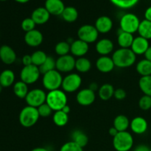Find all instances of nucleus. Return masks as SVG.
<instances>
[{
    "label": "nucleus",
    "mask_w": 151,
    "mask_h": 151,
    "mask_svg": "<svg viewBox=\"0 0 151 151\" xmlns=\"http://www.w3.org/2000/svg\"><path fill=\"white\" fill-rule=\"evenodd\" d=\"M139 0H110L116 7L121 9H130L137 4Z\"/></svg>",
    "instance_id": "4c0bfd02"
},
{
    "label": "nucleus",
    "mask_w": 151,
    "mask_h": 151,
    "mask_svg": "<svg viewBox=\"0 0 151 151\" xmlns=\"http://www.w3.org/2000/svg\"><path fill=\"white\" fill-rule=\"evenodd\" d=\"M150 151H151V148H150Z\"/></svg>",
    "instance_id": "4d7b16f0"
},
{
    "label": "nucleus",
    "mask_w": 151,
    "mask_h": 151,
    "mask_svg": "<svg viewBox=\"0 0 151 151\" xmlns=\"http://www.w3.org/2000/svg\"><path fill=\"white\" fill-rule=\"evenodd\" d=\"M14 1L18 3H20V4H25V3L29 2L30 0H14Z\"/></svg>",
    "instance_id": "864d4df0"
},
{
    "label": "nucleus",
    "mask_w": 151,
    "mask_h": 151,
    "mask_svg": "<svg viewBox=\"0 0 151 151\" xmlns=\"http://www.w3.org/2000/svg\"><path fill=\"white\" fill-rule=\"evenodd\" d=\"M35 26H36V24H35V23L31 17L24 19L22 22V24H21V27H22V30L24 31L25 32H29V31L35 29Z\"/></svg>",
    "instance_id": "58836bf2"
},
{
    "label": "nucleus",
    "mask_w": 151,
    "mask_h": 151,
    "mask_svg": "<svg viewBox=\"0 0 151 151\" xmlns=\"http://www.w3.org/2000/svg\"><path fill=\"white\" fill-rule=\"evenodd\" d=\"M148 123L147 120L142 116H136L130 123V128L136 134L141 135L147 131Z\"/></svg>",
    "instance_id": "6ab92c4d"
},
{
    "label": "nucleus",
    "mask_w": 151,
    "mask_h": 151,
    "mask_svg": "<svg viewBox=\"0 0 151 151\" xmlns=\"http://www.w3.org/2000/svg\"><path fill=\"white\" fill-rule=\"evenodd\" d=\"M70 45V52L72 53V55L77 57L78 58L84 57V55L87 54L88 50H89L88 44L80 39L74 40L71 43Z\"/></svg>",
    "instance_id": "4468645a"
},
{
    "label": "nucleus",
    "mask_w": 151,
    "mask_h": 151,
    "mask_svg": "<svg viewBox=\"0 0 151 151\" xmlns=\"http://www.w3.org/2000/svg\"><path fill=\"white\" fill-rule=\"evenodd\" d=\"M31 151H49L46 147H35V148H33Z\"/></svg>",
    "instance_id": "603ef678"
},
{
    "label": "nucleus",
    "mask_w": 151,
    "mask_h": 151,
    "mask_svg": "<svg viewBox=\"0 0 151 151\" xmlns=\"http://www.w3.org/2000/svg\"><path fill=\"white\" fill-rule=\"evenodd\" d=\"M0 1H7V0H0Z\"/></svg>",
    "instance_id": "6e6d98bb"
},
{
    "label": "nucleus",
    "mask_w": 151,
    "mask_h": 151,
    "mask_svg": "<svg viewBox=\"0 0 151 151\" xmlns=\"http://www.w3.org/2000/svg\"><path fill=\"white\" fill-rule=\"evenodd\" d=\"M145 19L149 21V22H151V6L147 7V9L145 11Z\"/></svg>",
    "instance_id": "49530a36"
},
{
    "label": "nucleus",
    "mask_w": 151,
    "mask_h": 151,
    "mask_svg": "<svg viewBox=\"0 0 151 151\" xmlns=\"http://www.w3.org/2000/svg\"><path fill=\"white\" fill-rule=\"evenodd\" d=\"M114 88L110 83H105L102 85L98 89V95L103 101H107L114 97Z\"/></svg>",
    "instance_id": "a878e982"
},
{
    "label": "nucleus",
    "mask_w": 151,
    "mask_h": 151,
    "mask_svg": "<svg viewBox=\"0 0 151 151\" xmlns=\"http://www.w3.org/2000/svg\"><path fill=\"white\" fill-rule=\"evenodd\" d=\"M38 68H39L41 75H44L50 71L56 69V60H55L51 56H48L44 63Z\"/></svg>",
    "instance_id": "f704fd0d"
},
{
    "label": "nucleus",
    "mask_w": 151,
    "mask_h": 151,
    "mask_svg": "<svg viewBox=\"0 0 151 151\" xmlns=\"http://www.w3.org/2000/svg\"><path fill=\"white\" fill-rule=\"evenodd\" d=\"M116 67L128 68L132 66L137 60V55L131 49L119 48L113 52L111 57Z\"/></svg>",
    "instance_id": "f257e3e1"
},
{
    "label": "nucleus",
    "mask_w": 151,
    "mask_h": 151,
    "mask_svg": "<svg viewBox=\"0 0 151 151\" xmlns=\"http://www.w3.org/2000/svg\"><path fill=\"white\" fill-rule=\"evenodd\" d=\"M88 88H90V89L92 90L93 91H94V92H95V91H97V90L99 89V87H98V85H97V83L93 82L90 84Z\"/></svg>",
    "instance_id": "8fccbe9b"
},
{
    "label": "nucleus",
    "mask_w": 151,
    "mask_h": 151,
    "mask_svg": "<svg viewBox=\"0 0 151 151\" xmlns=\"http://www.w3.org/2000/svg\"><path fill=\"white\" fill-rule=\"evenodd\" d=\"M22 63H23L24 66L32 65V56H31V55H24L22 59Z\"/></svg>",
    "instance_id": "c03bdc74"
},
{
    "label": "nucleus",
    "mask_w": 151,
    "mask_h": 151,
    "mask_svg": "<svg viewBox=\"0 0 151 151\" xmlns=\"http://www.w3.org/2000/svg\"><path fill=\"white\" fill-rule=\"evenodd\" d=\"M62 111H63V112H65L66 114H69L70 113V111H71V108L69 107V106L66 105V106H65L63 108Z\"/></svg>",
    "instance_id": "3c124183"
},
{
    "label": "nucleus",
    "mask_w": 151,
    "mask_h": 151,
    "mask_svg": "<svg viewBox=\"0 0 151 151\" xmlns=\"http://www.w3.org/2000/svg\"><path fill=\"white\" fill-rule=\"evenodd\" d=\"M39 118L40 116L37 108L27 106L20 111L19 120L23 127L30 128L37 123Z\"/></svg>",
    "instance_id": "7ed1b4c3"
},
{
    "label": "nucleus",
    "mask_w": 151,
    "mask_h": 151,
    "mask_svg": "<svg viewBox=\"0 0 151 151\" xmlns=\"http://www.w3.org/2000/svg\"><path fill=\"white\" fill-rule=\"evenodd\" d=\"M52 120L55 125L58 127H63L69 122V114L62 110L55 111L52 116Z\"/></svg>",
    "instance_id": "2f4dec72"
},
{
    "label": "nucleus",
    "mask_w": 151,
    "mask_h": 151,
    "mask_svg": "<svg viewBox=\"0 0 151 151\" xmlns=\"http://www.w3.org/2000/svg\"><path fill=\"white\" fill-rule=\"evenodd\" d=\"M50 13L44 7H39L35 8L31 14V18L35 24L42 25L47 23L50 18Z\"/></svg>",
    "instance_id": "aec40b11"
},
{
    "label": "nucleus",
    "mask_w": 151,
    "mask_h": 151,
    "mask_svg": "<svg viewBox=\"0 0 151 151\" xmlns=\"http://www.w3.org/2000/svg\"><path fill=\"white\" fill-rule=\"evenodd\" d=\"M67 100L66 92L59 88L47 93L46 103L50 106L53 111H57L62 110L63 108L67 105Z\"/></svg>",
    "instance_id": "f03ea898"
},
{
    "label": "nucleus",
    "mask_w": 151,
    "mask_h": 151,
    "mask_svg": "<svg viewBox=\"0 0 151 151\" xmlns=\"http://www.w3.org/2000/svg\"><path fill=\"white\" fill-rule=\"evenodd\" d=\"M63 79V78L62 77L61 73L57 69L50 71L43 75V86L49 91L59 89L61 87Z\"/></svg>",
    "instance_id": "20e7f679"
},
{
    "label": "nucleus",
    "mask_w": 151,
    "mask_h": 151,
    "mask_svg": "<svg viewBox=\"0 0 151 151\" xmlns=\"http://www.w3.org/2000/svg\"><path fill=\"white\" fill-rule=\"evenodd\" d=\"M15 77L14 72L10 69H4L0 74V85L3 88L10 87L14 83Z\"/></svg>",
    "instance_id": "393cba45"
},
{
    "label": "nucleus",
    "mask_w": 151,
    "mask_h": 151,
    "mask_svg": "<svg viewBox=\"0 0 151 151\" xmlns=\"http://www.w3.org/2000/svg\"><path fill=\"white\" fill-rule=\"evenodd\" d=\"M134 34L124 32L119 29L117 34V43L120 48L130 49L134 41Z\"/></svg>",
    "instance_id": "5701e85b"
},
{
    "label": "nucleus",
    "mask_w": 151,
    "mask_h": 151,
    "mask_svg": "<svg viewBox=\"0 0 151 151\" xmlns=\"http://www.w3.org/2000/svg\"><path fill=\"white\" fill-rule=\"evenodd\" d=\"M76 59L72 55L60 56L56 60V69L60 73H69L75 69Z\"/></svg>",
    "instance_id": "9b49d317"
},
{
    "label": "nucleus",
    "mask_w": 151,
    "mask_h": 151,
    "mask_svg": "<svg viewBox=\"0 0 151 151\" xmlns=\"http://www.w3.org/2000/svg\"><path fill=\"white\" fill-rule=\"evenodd\" d=\"M60 151H83V149L74 142L69 141L61 146Z\"/></svg>",
    "instance_id": "ea45409f"
},
{
    "label": "nucleus",
    "mask_w": 151,
    "mask_h": 151,
    "mask_svg": "<svg viewBox=\"0 0 151 151\" xmlns=\"http://www.w3.org/2000/svg\"><path fill=\"white\" fill-rule=\"evenodd\" d=\"M145 59H147V60L151 62V46H150L147 50L146 51V52L145 53Z\"/></svg>",
    "instance_id": "09e8293b"
},
{
    "label": "nucleus",
    "mask_w": 151,
    "mask_h": 151,
    "mask_svg": "<svg viewBox=\"0 0 151 151\" xmlns=\"http://www.w3.org/2000/svg\"><path fill=\"white\" fill-rule=\"evenodd\" d=\"M78 39L89 44L97 41L99 32L94 25L84 24L78 29Z\"/></svg>",
    "instance_id": "0eeeda50"
},
{
    "label": "nucleus",
    "mask_w": 151,
    "mask_h": 151,
    "mask_svg": "<svg viewBox=\"0 0 151 151\" xmlns=\"http://www.w3.org/2000/svg\"><path fill=\"white\" fill-rule=\"evenodd\" d=\"M95 92L90 88H83L78 92L76 100L79 105L82 106H91L95 101Z\"/></svg>",
    "instance_id": "f8f14e48"
},
{
    "label": "nucleus",
    "mask_w": 151,
    "mask_h": 151,
    "mask_svg": "<svg viewBox=\"0 0 151 151\" xmlns=\"http://www.w3.org/2000/svg\"><path fill=\"white\" fill-rule=\"evenodd\" d=\"M134 137L128 131L118 132L113 138V147L116 151H129L134 146Z\"/></svg>",
    "instance_id": "39448f33"
},
{
    "label": "nucleus",
    "mask_w": 151,
    "mask_h": 151,
    "mask_svg": "<svg viewBox=\"0 0 151 151\" xmlns=\"http://www.w3.org/2000/svg\"><path fill=\"white\" fill-rule=\"evenodd\" d=\"M44 7L48 10L50 15L61 16L66 6L62 0H46Z\"/></svg>",
    "instance_id": "f3484780"
},
{
    "label": "nucleus",
    "mask_w": 151,
    "mask_h": 151,
    "mask_svg": "<svg viewBox=\"0 0 151 151\" xmlns=\"http://www.w3.org/2000/svg\"><path fill=\"white\" fill-rule=\"evenodd\" d=\"M82 84V78L77 73H70L65 76L62 82L61 88L66 93H73L78 91Z\"/></svg>",
    "instance_id": "6e6552de"
},
{
    "label": "nucleus",
    "mask_w": 151,
    "mask_h": 151,
    "mask_svg": "<svg viewBox=\"0 0 151 151\" xmlns=\"http://www.w3.org/2000/svg\"><path fill=\"white\" fill-rule=\"evenodd\" d=\"M137 32L139 36L146 38L148 41L151 39V22L146 19L141 21Z\"/></svg>",
    "instance_id": "473e14b6"
},
{
    "label": "nucleus",
    "mask_w": 151,
    "mask_h": 151,
    "mask_svg": "<svg viewBox=\"0 0 151 151\" xmlns=\"http://www.w3.org/2000/svg\"><path fill=\"white\" fill-rule=\"evenodd\" d=\"M131 121L125 115L120 114L116 116L114 119L113 126L118 131V132L127 131L130 127Z\"/></svg>",
    "instance_id": "b1692460"
},
{
    "label": "nucleus",
    "mask_w": 151,
    "mask_h": 151,
    "mask_svg": "<svg viewBox=\"0 0 151 151\" xmlns=\"http://www.w3.org/2000/svg\"><path fill=\"white\" fill-rule=\"evenodd\" d=\"M139 86L145 95L151 97V75L141 77L139 81Z\"/></svg>",
    "instance_id": "72a5a7b5"
},
{
    "label": "nucleus",
    "mask_w": 151,
    "mask_h": 151,
    "mask_svg": "<svg viewBox=\"0 0 151 151\" xmlns=\"http://www.w3.org/2000/svg\"><path fill=\"white\" fill-rule=\"evenodd\" d=\"M31 56H32V64L38 66V67L41 66L44 63V61L47 58V57H48L47 55V54L45 53V52L42 51V50H37V51H35L31 55Z\"/></svg>",
    "instance_id": "e433bc0d"
},
{
    "label": "nucleus",
    "mask_w": 151,
    "mask_h": 151,
    "mask_svg": "<svg viewBox=\"0 0 151 151\" xmlns=\"http://www.w3.org/2000/svg\"><path fill=\"white\" fill-rule=\"evenodd\" d=\"M46 100L47 94L41 88H34L30 90L25 97V101L27 106L34 108H38L40 106L45 103Z\"/></svg>",
    "instance_id": "9d476101"
},
{
    "label": "nucleus",
    "mask_w": 151,
    "mask_h": 151,
    "mask_svg": "<svg viewBox=\"0 0 151 151\" xmlns=\"http://www.w3.org/2000/svg\"><path fill=\"white\" fill-rule=\"evenodd\" d=\"M114 43L109 38H102L95 45L97 52L101 56H108L114 50Z\"/></svg>",
    "instance_id": "4be33fe9"
},
{
    "label": "nucleus",
    "mask_w": 151,
    "mask_h": 151,
    "mask_svg": "<svg viewBox=\"0 0 151 151\" xmlns=\"http://www.w3.org/2000/svg\"><path fill=\"white\" fill-rule=\"evenodd\" d=\"M61 16L65 22H68V23H73L78 19V11L75 7L68 6V7H65Z\"/></svg>",
    "instance_id": "cd10ccee"
},
{
    "label": "nucleus",
    "mask_w": 151,
    "mask_h": 151,
    "mask_svg": "<svg viewBox=\"0 0 151 151\" xmlns=\"http://www.w3.org/2000/svg\"><path fill=\"white\" fill-rule=\"evenodd\" d=\"M139 107L143 111H147L151 109V97L143 95L139 100Z\"/></svg>",
    "instance_id": "a19ab883"
},
{
    "label": "nucleus",
    "mask_w": 151,
    "mask_h": 151,
    "mask_svg": "<svg viewBox=\"0 0 151 151\" xmlns=\"http://www.w3.org/2000/svg\"><path fill=\"white\" fill-rule=\"evenodd\" d=\"M94 27L97 29L99 33H108L111 30L112 27H113V21L109 16H100L96 20Z\"/></svg>",
    "instance_id": "a211bd4d"
},
{
    "label": "nucleus",
    "mask_w": 151,
    "mask_h": 151,
    "mask_svg": "<svg viewBox=\"0 0 151 151\" xmlns=\"http://www.w3.org/2000/svg\"><path fill=\"white\" fill-rule=\"evenodd\" d=\"M41 75L39 68L32 64L25 66L22 68L20 72V78L21 81L26 84L31 85L38 81Z\"/></svg>",
    "instance_id": "1a4fd4ad"
},
{
    "label": "nucleus",
    "mask_w": 151,
    "mask_h": 151,
    "mask_svg": "<svg viewBox=\"0 0 151 151\" xmlns=\"http://www.w3.org/2000/svg\"><path fill=\"white\" fill-rule=\"evenodd\" d=\"M38 109V114H39L40 117L46 118L50 116V115L52 114L53 110L50 107V106L47 104V103H44L41 106H40L39 107L37 108Z\"/></svg>",
    "instance_id": "79ce46f5"
},
{
    "label": "nucleus",
    "mask_w": 151,
    "mask_h": 151,
    "mask_svg": "<svg viewBox=\"0 0 151 151\" xmlns=\"http://www.w3.org/2000/svg\"><path fill=\"white\" fill-rule=\"evenodd\" d=\"M16 52L11 47L8 45H2L0 47V60L4 64H13L16 60Z\"/></svg>",
    "instance_id": "dca6fc26"
},
{
    "label": "nucleus",
    "mask_w": 151,
    "mask_h": 151,
    "mask_svg": "<svg viewBox=\"0 0 151 151\" xmlns=\"http://www.w3.org/2000/svg\"><path fill=\"white\" fill-rule=\"evenodd\" d=\"M72 141L83 148L88 145V137L83 131L75 130L72 134Z\"/></svg>",
    "instance_id": "bb28decb"
},
{
    "label": "nucleus",
    "mask_w": 151,
    "mask_h": 151,
    "mask_svg": "<svg viewBox=\"0 0 151 151\" xmlns=\"http://www.w3.org/2000/svg\"><path fill=\"white\" fill-rule=\"evenodd\" d=\"M136 70L141 77L151 75V62L147 59H142L137 63Z\"/></svg>",
    "instance_id": "c85d7f7f"
},
{
    "label": "nucleus",
    "mask_w": 151,
    "mask_h": 151,
    "mask_svg": "<svg viewBox=\"0 0 151 151\" xmlns=\"http://www.w3.org/2000/svg\"><path fill=\"white\" fill-rule=\"evenodd\" d=\"M91 68V63L89 59L85 57L78 58L75 62V69L80 73H86Z\"/></svg>",
    "instance_id": "7c9ffc66"
},
{
    "label": "nucleus",
    "mask_w": 151,
    "mask_h": 151,
    "mask_svg": "<svg viewBox=\"0 0 151 151\" xmlns=\"http://www.w3.org/2000/svg\"><path fill=\"white\" fill-rule=\"evenodd\" d=\"M149 47H150V44L148 40L139 35L134 38L132 45L130 49L136 55H145Z\"/></svg>",
    "instance_id": "2eb2a0df"
},
{
    "label": "nucleus",
    "mask_w": 151,
    "mask_h": 151,
    "mask_svg": "<svg viewBox=\"0 0 151 151\" xmlns=\"http://www.w3.org/2000/svg\"><path fill=\"white\" fill-rule=\"evenodd\" d=\"M25 43L27 45L31 47H39L44 41V36L41 31L35 29L25 33L24 35Z\"/></svg>",
    "instance_id": "ddd939ff"
},
{
    "label": "nucleus",
    "mask_w": 151,
    "mask_h": 151,
    "mask_svg": "<svg viewBox=\"0 0 151 151\" xmlns=\"http://www.w3.org/2000/svg\"><path fill=\"white\" fill-rule=\"evenodd\" d=\"M114 67V63L109 56H100L96 61V68L102 73H109Z\"/></svg>",
    "instance_id": "412c9836"
},
{
    "label": "nucleus",
    "mask_w": 151,
    "mask_h": 151,
    "mask_svg": "<svg viewBox=\"0 0 151 151\" xmlns=\"http://www.w3.org/2000/svg\"><path fill=\"white\" fill-rule=\"evenodd\" d=\"M13 92L15 95L20 99H25L29 92L28 85L23 81H17L13 85Z\"/></svg>",
    "instance_id": "c756f323"
},
{
    "label": "nucleus",
    "mask_w": 151,
    "mask_h": 151,
    "mask_svg": "<svg viewBox=\"0 0 151 151\" xmlns=\"http://www.w3.org/2000/svg\"><path fill=\"white\" fill-rule=\"evenodd\" d=\"M141 21L138 16L132 13L124 14L119 20V29L124 32L134 34L138 31Z\"/></svg>",
    "instance_id": "423d86ee"
},
{
    "label": "nucleus",
    "mask_w": 151,
    "mask_h": 151,
    "mask_svg": "<svg viewBox=\"0 0 151 151\" xmlns=\"http://www.w3.org/2000/svg\"><path fill=\"white\" fill-rule=\"evenodd\" d=\"M70 49L71 45L68 41H62L56 44L55 47V52L60 57V56L69 55L70 52Z\"/></svg>",
    "instance_id": "c9c22d12"
},
{
    "label": "nucleus",
    "mask_w": 151,
    "mask_h": 151,
    "mask_svg": "<svg viewBox=\"0 0 151 151\" xmlns=\"http://www.w3.org/2000/svg\"><path fill=\"white\" fill-rule=\"evenodd\" d=\"M2 88H3V87L0 85V94H1V91H2Z\"/></svg>",
    "instance_id": "5fc2aeb1"
},
{
    "label": "nucleus",
    "mask_w": 151,
    "mask_h": 151,
    "mask_svg": "<svg viewBox=\"0 0 151 151\" xmlns=\"http://www.w3.org/2000/svg\"><path fill=\"white\" fill-rule=\"evenodd\" d=\"M127 94L126 91L123 89V88H119L117 89H115L114 94V97L115 99L117 100H122L126 97Z\"/></svg>",
    "instance_id": "37998d69"
},
{
    "label": "nucleus",
    "mask_w": 151,
    "mask_h": 151,
    "mask_svg": "<svg viewBox=\"0 0 151 151\" xmlns=\"http://www.w3.org/2000/svg\"><path fill=\"white\" fill-rule=\"evenodd\" d=\"M109 135L111 136V137H112L114 138V137H115V136L116 135V134H118V131L116 129V128H114V127H111V128H109Z\"/></svg>",
    "instance_id": "de8ad7c7"
},
{
    "label": "nucleus",
    "mask_w": 151,
    "mask_h": 151,
    "mask_svg": "<svg viewBox=\"0 0 151 151\" xmlns=\"http://www.w3.org/2000/svg\"><path fill=\"white\" fill-rule=\"evenodd\" d=\"M134 151H150V148L145 145H139L134 148Z\"/></svg>",
    "instance_id": "a18cd8bd"
}]
</instances>
